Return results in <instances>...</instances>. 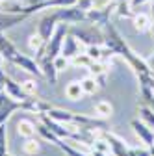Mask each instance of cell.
<instances>
[{
  "label": "cell",
  "instance_id": "cell-1",
  "mask_svg": "<svg viewBox=\"0 0 154 156\" xmlns=\"http://www.w3.org/2000/svg\"><path fill=\"white\" fill-rule=\"evenodd\" d=\"M102 34H104V45L111 50V54L123 56L124 60L128 62V65L134 69V73H136V74H147V73H150L149 63L143 62L141 58L124 43L123 35L115 30V26H113L111 23H108L106 26H102Z\"/></svg>",
  "mask_w": 154,
  "mask_h": 156
},
{
  "label": "cell",
  "instance_id": "cell-2",
  "mask_svg": "<svg viewBox=\"0 0 154 156\" xmlns=\"http://www.w3.org/2000/svg\"><path fill=\"white\" fill-rule=\"evenodd\" d=\"M69 34H72L82 45L89 47V45H104V34L102 28H99L97 24L91 23H84V24H71L69 26Z\"/></svg>",
  "mask_w": 154,
  "mask_h": 156
},
{
  "label": "cell",
  "instance_id": "cell-3",
  "mask_svg": "<svg viewBox=\"0 0 154 156\" xmlns=\"http://www.w3.org/2000/svg\"><path fill=\"white\" fill-rule=\"evenodd\" d=\"M69 26H71V24H67V23H60V24L56 26L52 37L48 39L47 45H45V54H43V56H47L48 60H54V58L60 56L63 39H65V35L69 34Z\"/></svg>",
  "mask_w": 154,
  "mask_h": 156
},
{
  "label": "cell",
  "instance_id": "cell-4",
  "mask_svg": "<svg viewBox=\"0 0 154 156\" xmlns=\"http://www.w3.org/2000/svg\"><path fill=\"white\" fill-rule=\"evenodd\" d=\"M54 15L58 23H67V24H78L87 21V11L80 6H69V8H56Z\"/></svg>",
  "mask_w": 154,
  "mask_h": 156
},
{
  "label": "cell",
  "instance_id": "cell-5",
  "mask_svg": "<svg viewBox=\"0 0 154 156\" xmlns=\"http://www.w3.org/2000/svg\"><path fill=\"white\" fill-rule=\"evenodd\" d=\"M17 110H24V101L13 99L9 93H6V89L0 91V125L8 123L11 113Z\"/></svg>",
  "mask_w": 154,
  "mask_h": 156
},
{
  "label": "cell",
  "instance_id": "cell-6",
  "mask_svg": "<svg viewBox=\"0 0 154 156\" xmlns=\"http://www.w3.org/2000/svg\"><path fill=\"white\" fill-rule=\"evenodd\" d=\"M9 63H13L15 67H21L23 71H26V73H30L33 76H43L41 67H39V62L33 60V58H30V56H26V54H23V52H19Z\"/></svg>",
  "mask_w": 154,
  "mask_h": 156
},
{
  "label": "cell",
  "instance_id": "cell-7",
  "mask_svg": "<svg viewBox=\"0 0 154 156\" xmlns=\"http://www.w3.org/2000/svg\"><path fill=\"white\" fill-rule=\"evenodd\" d=\"M58 24H60V23H58L54 11H50V13H47V15H43V17L39 19V24H37V34L41 35V39H43L45 43L52 37V34H54V30H56Z\"/></svg>",
  "mask_w": 154,
  "mask_h": 156
},
{
  "label": "cell",
  "instance_id": "cell-8",
  "mask_svg": "<svg viewBox=\"0 0 154 156\" xmlns=\"http://www.w3.org/2000/svg\"><path fill=\"white\" fill-rule=\"evenodd\" d=\"M130 126H132L134 134H136L147 147H152V145H154V130H152L150 126H147V125H145L143 121H139V119H132V121H130Z\"/></svg>",
  "mask_w": 154,
  "mask_h": 156
},
{
  "label": "cell",
  "instance_id": "cell-9",
  "mask_svg": "<svg viewBox=\"0 0 154 156\" xmlns=\"http://www.w3.org/2000/svg\"><path fill=\"white\" fill-rule=\"evenodd\" d=\"M102 136H104V140L108 141V145H110V154L111 156H128V145L119 138V136H115V134H111V132H102Z\"/></svg>",
  "mask_w": 154,
  "mask_h": 156
},
{
  "label": "cell",
  "instance_id": "cell-10",
  "mask_svg": "<svg viewBox=\"0 0 154 156\" xmlns=\"http://www.w3.org/2000/svg\"><path fill=\"white\" fill-rule=\"evenodd\" d=\"M30 15L26 13H8V11H0V32L9 30L17 24H21L23 21H26Z\"/></svg>",
  "mask_w": 154,
  "mask_h": 156
},
{
  "label": "cell",
  "instance_id": "cell-11",
  "mask_svg": "<svg viewBox=\"0 0 154 156\" xmlns=\"http://www.w3.org/2000/svg\"><path fill=\"white\" fill-rule=\"evenodd\" d=\"M78 43H80V41H78V39H76L72 34H67L65 39H63V45H61V52H60V54L71 62L74 56L80 54V45H78Z\"/></svg>",
  "mask_w": 154,
  "mask_h": 156
},
{
  "label": "cell",
  "instance_id": "cell-12",
  "mask_svg": "<svg viewBox=\"0 0 154 156\" xmlns=\"http://www.w3.org/2000/svg\"><path fill=\"white\" fill-rule=\"evenodd\" d=\"M39 67H41V73H43V76L48 80V84L50 86H56V82H58V69H56V65H54V60H48L47 56H43V58H39Z\"/></svg>",
  "mask_w": 154,
  "mask_h": 156
},
{
  "label": "cell",
  "instance_id": "cell-13",
  "mask_svg": "<svg viewBox=\"0 0 154 156\" xmlns=\"http://www.w3.org/2000/svg\"><path fill=\"white\" fill-rule=\"evenodd\" d=\"M17 54H19V48L11 43L9 37L4 35V32H0V56H2L6 62H11Z\"/></svg>",
  "mask_w": 154,
  "mask_h": 156
},
{
  "label": "cell",
  "instance_id": "cell-14",
  "mask_svg": "<svg viewBox=\"0 0 154 156\" xmlns=\"http://www.w3.org/2000/svg\"><path fill=\"white\" fill-rule=\"evenodd\" d=\"M6 93H9L13 99H17V101H26L28 97H30V95L23 89V86L19 84V82H15L13 78H9V76L6 78Z\"/></svg>",
  "mask_w": 154,
  "mask_h": 156
},
{
  "label": "cell",
  "instance_id": "cell-15",
  "mask_svg": "<svg viewBox=\"0 0 154 156\" xmlns=\"http://www.w3.org/2000/svg\"><path fill=\"white\" fill-rule=\"evenodd\" d=\"M17 132H19V136H23L24 140H28V138H35V134H37V125L32 121V119H21L17 123Z\"/></svg>",
  "mask_w": 154,
  "mask_h": 156
},
{
  "label": "cell",
  "instance_id": "cell-16",
  "mask_svg": "<svg viewBox=\"0 0 154 156\" xmlns=\"http://www.w3.org/2000/svg\"><path fill=\"white\" fill-rule=\"evenodd\" d=\"M28 45H30V48L35 52V60L43 58V54H45V45H47V43L41 39L39 34H32L30 39H28Z\"/></svg>",
  "mask_w": 154,
  "mask_h": 156
},
{
  "label": "cell",
  "instance_id": "cell-17",
  "mask_svg": "<svg viewBox=\"0 0 154 156\" xmlns=\"http://www.w3.org/2000/svg\"><path fill=\"white\" fill-rule=\"evenodd\" d=\"M152 24H154V21L150 17H147V15H143V13H136L134 15V26H136V30H139V32H149V30H152Z\"/></svg>",
  "mask_w": 154,
  "mask_h": 156
},
{
  "label": "cell",
  "instance_id": "cell-18",
  "mask_svg": "<svg viewBox=\"0 0 154 156\" xmlns=\"http://www.w3.org/2000/svg\"><path fill=\"white\" fill-rule=\"evenodd\" d=\"M65 95H67V99H71V101H78V99H82V95H86V93H84L80 82H71L65 87Z\"/></svg>",
  "mask_w": 154,
  "mask_h": 156
},
{
  "label": "cell",
  "instance_id": "cell-19",
  "mask_svg": "<svg viewBox=\"0 0 154 156\" xmlns=\"http://www.w3.org/2000/svg\"><path fill=\"white\" fill-rule=\"evenodd\" d=\"M139 117H141V121H143L147 126H150V128L154 130V108H150V106H147V104L139 106Z\"/></svg>",
  "mask_w": 154,
  "mask_h": 156
},
{
  "label": "cell",
  "instance_id": "cell-20",
  "mask_svg": "<svg viewBox=\"0 0 154 156\" xmlns=\"http://www.w3.org/2000/svg\"><path fill=\"white\" fill-rule=\"evenodd\" d=\"M80 84H82V89H84V93H86V95H93L95 91H97V89L100 87L95 76H86Z\"/></svg>",
  "mask_w": 154,
  "mask_h": 156
},
{
  "label": "cell",
  "instance_id": "cell-21",
  "mask_svg": "<svg viewBox=\"0 0 154 156\" xmlns=\"http://www.w3.org/2000/svg\"><path fill=\"white\" fill-rule=\"evenodd\" d=\"M23 151L26 154H39L41 152V141L35 140V138H28L23 145Z\"/></svg>",
  "mask_w": 154,
  "mask_h": 156
},
{
  "label": "cell",
  "instance_id": "cell-22",
  "mask_svg": "<svg viewBox=\"0 0 154 156\" xmlns=\"http://www.w3.org/2000/svg\"><path fill=\"white\" fill-rule=\"evenodd\" d=\"M56 147L58 149H61L67 156H87V154H84V152H80L78 149H74V147H71L69 143H65L63 140H58V143H56Z\"/></svg>",
  "mask_w": 154,
  "mask_h": 156
},
{
  "label": "cell",
  "instance_id": "cell-23",
  "mask_svg": "<svg viewBox=\"0 0 154 156\" xmlns=\"http://www.w3.org/2000/svg\"><path fill=\"white\" fill-rule=\"evenodd\" d=\"M111 104L108 102V101H99V102H95V112H97V115H100V117H108L110 113H111Z\"/></svg>",
  "mask_w": 154,
  "mask_h": 156
},
{
  "label": "cell",
  "instance_id": "cell-24",
  "mask_svg": "<svg viewBox=\"0 0 154 156\" xmlns=\"http://www.w3.org/2000/svg\"><path fill=\"white\" fill-rule=\"evenodd\" d=\"M8 152V130H6V123L0 125V156H4Z\"/></svg>",
  "mask_w": 154,
  "mask_h": 156
},
{
  "label": "cell",
  "instance_id": "cell-25",
  "mask_svg": "<svg viewBox=\"0 0 154 156\" xmlns=\"http://www.w3.org/2000/svg\"><path fill=\"white\" fill-rule=\"evenodd\" d=\"M91 62H93V60H91L87 54H78V56H74L72 60H71V63L76 65V67H89Z\"/></svg>",
  "mask_w": 154,
  "mask_h": 156
},
{
  "label": "cell",
  "instance_id": "cell-26",
  "mask_svg": "<svg viewBox=\"0 0 154 156\" xmlns=\"http://www.w3.org/2000/svg\"><path fill=\"white\" fill-rule=\"evenodd\" d=\"M87 69L93 73V76L104 74V73H106V63H104V62H91V65H89Z\"/></svg>",
  "mask_w": 154,
  "mask_h": 156
},
{
  "label": "cell",
  "instance_id": "cell-27",
  "mask_svg": "<svg viewBox=\"0 0 154 156\" xmlns=\"http://www.w3.org/2000/svg\"><path fill=\"white\" fill-rule=\"evenodd\" d=\"M69 60H67V58H63L61 54L60 56H58V58H54V65H56V69H58V73H60V71H65L67 67H69Z\"/></svg>",
  "mask_w": 154,
  "mask_h": 156
},
{
  "label": "cell",
  "instance_id": "cell-28",
  "mask_svg": "<svg viewBox=\"0 0 154 156\" xmlns=\"http://www.w3.org/2000/svg\"><path fill=\"white\" fill-rule=\"evenodd\" d=\"M21 86H23V89H24L28 95H35V93H37V82H35V80H26V82H23Z\"/></svg>",
  "mask_w": 154,
  "mask_h": 156
},
{
  "label": "cell",
  "instance_id": "cell-29",
  "mask_svg": "<svg viewBox=\"0 0 154 156\" xmlns=\"http://www.w3.org/2000/svg\"><path fill=\"white\" fill-rule=\"evenodd\" d=\"M128 156H152V154H150V151H147V149L130 147V149H128Z\"/></svg>",
  "mask_w": 154,
  "mask_h": 156
},
{
  "label": "cell",
  "instance_id": "cell-30",
  "mask_svg": "<svg viewBox=\"0 0 154 156\" xmlns=\"http://www.w3.org/2000/svg\"><path fill=\"white\" fill-rule=\"evenodd\" d=\"M76 6H80L82 9H91L93 8V0H78V2H76Z\"/></svg>",
  "mask_w": 154,
  "mask_h": 156
},
{
  "label": "cell",
  "instance_id": "cell-31",
  "mask_svg": "<svg viewBox=\"0 0 154 156\" xmlns=\"http://www.w3.org/2000/svg\"><path fill=\"white\" fill-rule=\"evenodd\" d=\"M6 78H8V74L2 71V67H0V91L6 89Z\"/></svg>",
  "mask_w": 154,
  "mask_h": 156
},
{
  "label": "cell",
  "instance_id": "cell-32",
  "mask_svg": "<svg viewBox=\"0 0 154 156\" xmlns=\"http://www.w3.org/2000/svg\"><path fill=\"white\" fill-rule=\"evenodd\" d=\"M147 63H149V67H150V73H152V74H154V56H152V58H150V60H149V62H147Z\"/></svg>",
  "mask_w": 154,
  "mask_h": 156
},
{
  "label": "cell",
  "instance_id": "cell-33",
  "mask_svg": "<svg viewBox=\"0 0 154 156\" xmlns=\"http://www.w3.org/2000/svg\"><path fill=\"white\" fill-rule=\"evenodd\" d=\"M39 2H43V0H28V4H39Z\"/></svg>",
  "mask_w": 154,
  "mask_h": 156
},
{
  "label": "cell",
  "instance_id": "cell-34",
  "mask_svg": "<svg viewBox=\"0 0 154 156\" xmlns=\"http://www.w3.org/2000/svg\"><path fill=\"white\" fill-rule=\"evenodd\" d=\"M2 62H4V58H2V56H0V67H2Z\"/></svg>",
  "mask_w": 154,
  "mask_h": 156
},
{
  "label": "cell",
  "instance_id": "cell-35",
  "mask_svg": "<svg viewBox=\"0 0 154 156\" xmlns=\"http://www.w3.org/2000/svg\"><path fill=\"white\" fill-rule=\"evenodd\" d=\"M15 2H28V0H15Z\"/></svg>",
  "mask_w": 154,
  "mask_h": 156
},
{
  "label": "cell",
  "instance_id": "cell-36",
  "mask_svg": "<svg viewBox=\"0 0 154 156\" xmlns=\"http://www.w3.org/2000/svg\"><path fill=\"white\" fill-rule=\"evenodd\" d=\"M4 156H13V154H9V152H6V154H4Z\"/></svg>",
  "mask_w": 154,
  "mask_h": 156
}]
</instances>
